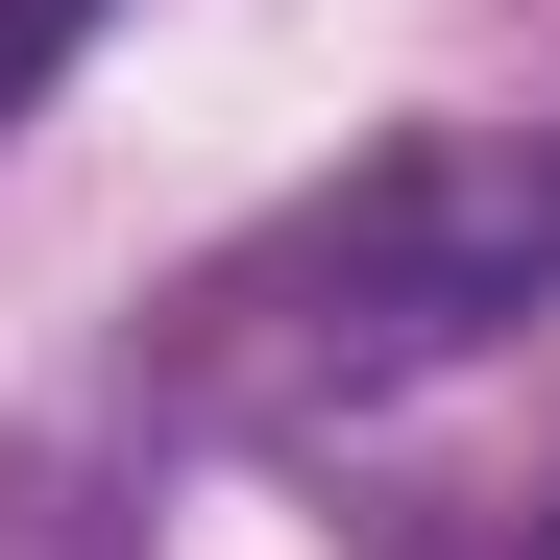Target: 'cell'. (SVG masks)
<instances>
[{
    "mask_svg": "<svg viewBox=\"0 0 560 560\" xmlns=\"http://www.w3.org/2000/svg\"><path fill=\"white\" fill-rule=\"evenodd\" d=\"M536 293H560V147L536 122H415L196 293V390L220 415H390L439 365H488Z\"/></svg>",
    "mask_w": 560,
    "mask_h": 560,
    "instance_id": "obj_1",
    "label": "cell"
},
{
    "mask_svg": "<svg viewBox=\"0 0 560 560\" xmlns=\"http://www.w3.org/2000/svg\"><path fill=\"white\" fill-rule=\"evenodd\" d=\"M73 25H98V0H0V122H25L49 73H73Z\"/></svg>",
    "mask_w": 560,
    "mask_h": 560,
    "instance_id": "obj_2",
    "label": "cell"
},
{
    "mask_svg": "<svg viewBox=\"0 0 560 560\" xmlns=\"http://www.w3.org/2000/svg\"><path fill=\"white\" fill-rule=\"evenodd\" d=\"M536 560H560V512H536Z\"/></svg>",
    "mask_w": 560,
    "mask_h": 560,
    "instance_id": "obj_3",
    "label": "cell"
}]
</instances>
